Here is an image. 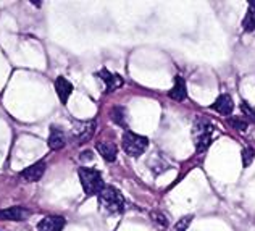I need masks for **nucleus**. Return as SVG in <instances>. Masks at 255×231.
Wrapping results in <instances>:
<instances>
[{
  "mask_svg": "<svg viewBox=\"0 0 255 231\" xmlns=\"http://www.w3.org/2000/svg\"><path fill=\"white\" fill-rule=\"evenodd\" d=\"M212 134H213V125L209 118L205 117H199L194 121L192 126V141L194 146H196L197 154H204L207 149L212 144Z\"/></svg>",
  "mask_w": 255,
  "mask_h": 231,
  "instance_id": "nucleus-1",
  "label": "nucleus"
},
{
  "mask_svg": "<svg viewBox=\"0 0 255 231\" xmlns=\"http://www.w3.org/2000/svg\"><path fill=\"white\" fill-rule=\"evenodd\" d=\"M78 175H79V181H81V186L87 196H99L105 189L102 175L97 170L81 167L78 170Z\"/></svg>",
  "mask_w": 255,
  "mask_h": 231,
  "instance_id": "nucleus-2",
  "label": "nucleus"
},
{
  "mask_svg": "<svg viewBox=\"0 0 255 231\" xmlns=\"http://www.w3.org/2000/svg\"><path fill=\"white\" fill-rule=\"evenodd\" d=\"M99 202H100V207L105 209L107 212L112 215L122 214L125 209V199L122 193L113 186H105L104 191L99 194Z\"/></svg>",
  "mask_w": 255,
  "mask_h": 231,
  "instance_id": "nucleus-3",
  "label": "nucleus"
},
{
  "mask_svg": "<svg viewBox=\"0 0 255 231\" xmlns=\"http://www.w3.org/2000/svg\"><path fill=\"white\" fill-rule=\"evenodd\" d=\"M122 146H123V151L129 155V157H139V155H142L147 151V147H149V139H147L145 136L136 134L132 131H126L123 134Z\"/></svg>",
  "mask_w": 255,
  "mask_h": 231,
  "instance_id": "nucleus-4",
  "label": "nucleus"
},
{
  "mask_svg": "<svg viewBox=\"0 0 255 231\" xmlns=\"http://www.w3.org/2000/svg\"><path fill=\"white\" fill-rule=\"evenodd\" d=\"M94 131H96V121H79L73 128V138L78 142V144H83V142L89 141L92 138Z\"/></svg>",
  "mask_w": 255,
  "mask_h": 231,
  "instance_id": "nucleus-5",
  "label": "nucleus"
},
{
  "mask_svg": "<svg viewBox=\"0 0 255 231\" xmlns=\"http://www.w3.org/2000/svg\"><path fill=\"white\" fill-rule=\"evenodd\" d=\"M31 210L24 207H8L0 210V220H8V222H23L26 219H29Z\"/></svg>",
  "mask_w": 255,
  "mask_h": 231,
  "instance_id": "nucleus-6",
  "label": "nucleus"
},
{
  "mask_svg": "<svg viewBox=\"0 0 255 231\" xmlns=\"http://www.w3.org/2000/svg\"><path fill=\"white\" fill-rule=\"evenodd\" d=\"M97 76L105 83V92H113L123 86V78L117 73H110L109 70H100Z\"/></svg>",
  "mask_w": 255,
  "mask_h": 231,
  "instance_id": "nucleus-7",
  "label": "nucleus"
},
{
  "mask_svg": "<svg viewBox=\"0 0 255 231\" xmlns=\"http://www.w3.org/2000/svg\"><path fill=\"white\" fill-rule=\"evenodd\" d=\"M66 220L58 215H49L37 223V231H63Z\"/></svg>",
  "mask_w": 255,
  "mask_h": 231,
  "instance_id": "nucleus-8",
  "label": "nucleus"
},
{
  "mask_svg": "<svg viewBox=\"0 0 255 231\" xmlns=\"http://www.w3.org/2000/svg\"><path fill=\"white\" fill-rule=\"evenodd\" d=\"M45 168H47L45 162L44 160H39V162H36V164H32L31 167L24 168L23 172L19 173V176H21L24 181H39L44 176Z\"/></svg>",
  "mask_w": 255,
  "mask_h": 231,
  "instance_id": "nucleus-9",
  "label": "nucleus"
},
{
  "mask_svg": "<svg viewBox=\"0 0 255 231\" xmlns=\"http://www.w3.org/2000/svg\"><path fill=\"white\" fill-rule=\"evenodd\" d=\"M233 108H234V102L228 94H221L212 104V110H215L220 115H225V117L233 113Z\"/></svg>",
  "mask_w": 255,
  "mask_h": 231,
  "instance_id": "nucleus-10",
  "label": "nucleus"
},
{
  "mask_svg": "<svg viewBox=\"0 0 255 231\" xmlns=\"http://www.w3.org/2000/svg\"><path fill=\"white\" fill-rule=\"evenodd\" d=\"M55 91L58 94V99L62 100V104H66V102H68V97L73 92V84L66 78L58 76L55 81Z\"/></svg>",
  "mask_w": 255,
  "mask_h": 231,
  "instance_id": "nucleus-11",
  "label": "nucleus"
},
{
  "mask_svg": "<svg viewBox=\"0 0 255 231\" xmlns=\"http://www.w3.org/2000/svg\"><path fill=\"white\" fill-rule=\"evenodd\" d=\"M49 147L52 151H60V149H63L65 144H66V138H65V133L60 130L57 126H52L50 128V134H49Z\"/></svg>",
  "mask_w": 255,
  "mask_h": 231,
  "instance_id": "nucleus-12",
  "label": "nucleus"
},
{
  "mask_svg": "<svg viewBox=\"0 0 255 231\" xmlns=\"http://www.w3.org/2000/svg\"><path fill=\"white\" fill-rule=\"evenodd\" d=\"M168 96L173 99V100H176V102H183L186 97H187V89H186V81L178 76L176 79H174V86L170 89L168 92Z\"/></svg>",
  "mask_w": 255,
  "mask_h": 231,
  "instance_id": "nucleus-13",
  "label": "nucleus"
},
{
  "mask_svg": "<svg viewBox=\"0 0 255 231\" xmlns=\"http://www.w3.org/2000/svg\"><path fill=\"white\" fill-rule=\"evenodd\" d=\"M97 151L99 154L102 155V157L107 160V162H115L117 160V155H118V149L117 146L113 144V142H97Z\"/></svg>",
  "mask_w": 255,
  "mask_h": 231,
  "instance_id": "nucleus-14",
  "label": "nucleus"
},
{
  "mask_svg": "<svg viewBox=\"0 0 255 231\" xmlns=\"http://www.w3.org/2000/svg\"><path fill=\"white\" fill-rule=\"evenodd\" d=\"M228 125L238 131H246L247 128H249V121L239 117H231V118H228Z\"/></svg>",
  "mask_w": 255,
  "mask_h": 231,
  "instance_id": "nucleus-15",
  "label": "nucleus"
},
{
  "mask_svg": "<svg viewBox=\"0 0 255 231\" xmlns=\"http://www.w3.org/2000/svg\"><path fill=\"white\" fill-rule=\"evenodd\" d=\"M243 28H244V31H247V32L255 31V10L249 8V11L246 13L244 21H243Z\"/></svg>",
  "mask_w": 255,
  "mask_h": 231,
  "instance_id": "nucleus-16",
  "label": "nucleus"
},
{
  "mask_svg": "<svg viewBox=\"0 0 255 231\" xmlns=\"http://www.w3.org/2000/svg\"><path fill=\"white\" fill-rule=\"evenodd\" d=\"M254 157H255L254 147H251V146L244 147V149H243V167H244V168L251 167V165H252V162H254Z\"/></svg>",
  "mask_w": 255,
  "mask_h": 231,
  "instance_id": "nucleus-17",
  "label": "nucleus"
},
{
  "mask_svg": "<svg viewBox=\"0 0 255 231\" xmlns=\"http://www.w3.org/2000/svg\"><path fill=\"white\" fill-rule=\"evenodd\" d=\"M112 120L117 125L125 126V108L123 107H113L112 108Z\"/></svg>",
  "mask_w": 255,
  "mask_h": 231,
  "instance_id": "nucleus-18",
  "label": "nucleus"
},
{
  "mask_svg": "<svg viewBox=\"0 0 255 231\" xmlns=\"http://www.w3.org/2000/svg\"><path fill=\"white\" fill-rule=\"evenodd\" d=\"M241 110H243V115L246 117L247 121H254V123H255V110L249 104L243 102V104H241Z\"/></svg>",
  "mask_w": 255,
  "mask_h": 231,
  "instance_id": "nucleus-19",
  "label": "nucleus"
},
{
  "mask_svg": "<svg viewBox=\"0 0 255 231\" xmlns=\"http://www.w3.org/2000/svg\"><path fill=\"white\" fill-rule=\"evenodd\" d=\"M192 222V215H187V217H184L183 220H179L178 223H176V231H186V228L189 227V223Z\"/></svg>",
  "mask_w": 255,
  "mask_h": 231,
  "instance_id": "nucleus-20",
  "label": "nucleus"
},
{
  "mask_svg": "<svg viewBox=\"0 0 255 231\" xmlns=\"http://www.w3.org/2000/svg\"><path fill=\"white\" fill-rule=\"evenodd\" d=\"M249 5H251V8H252V10H255V0H254V2H251Z\"/></svg>",
  "mask_w": 255,
  "mask_h": 231,
  "instance_id": "nucleus-21",
  "label": "nucleus"
}]
</instances>
